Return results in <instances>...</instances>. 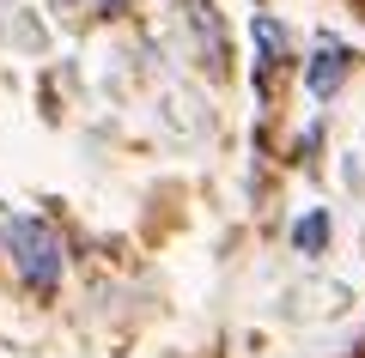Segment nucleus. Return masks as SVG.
I'll return each mask as SVG.
<instances>
[{
  "mask_svg": "<svg viewBox=\"0 0 365 358\" xmlns=\"http://www.w3.org/2000/svg\"><path fill=\"white\" fill-rule=\"evenodd\" d=\"M189 25H195L201 49H207V67L220 73V67H225V37H220V13H213V0H189Z\"/></svg>",
  "mask_w": 365,
  "mask_h": 358,
  "instance_id": "nucleus-3",
  "label": "nucleus"
},
{
  "mask_svg": "<svg viewBox=\"0 0 365 358\" xmlns=\"http://www.w3.org/2000/svg\"><path fill=\"white\" fill-rule=\"evenodd\" d=\"M359 6H365V0H359Z\"/></svg>",
  "mask_w": 365,
  "mask_h": 358,
  "instance_id": "nucleus-7",
  "label": "nucleus"
},
{
  "mask_svg": "<svg viewBox=\"0 0 365 358\" xmlns=\"http://www.w3.org/2000/svg\"><path fill=\"white\" fill-rule=\"evenodd\" d=\"M6 249H13L25 285L55 292V280H61V243H55V231L43 225V219H13V225H6Z\"/></svg>",
  "mask_w": 365,
  "mask_h": 358,
  "instance_id": "nucleus-1",
  "label": "nucleus"
},
{
  "mask_svg": "<svg viewBox=\"0 0 365 358\" xmlns=\"http://www.w3.org/2000/svg\"><path fill=\"white\" fill-rule=\"evenodd\" d=\"M329 231H335V225H329V213H304V219H299V231H292V243H299L304 256H317V249L329 243Z\"/></svg>",
  "mask_w": 365,
  "mask_h": 358,
  "instance_id": "nucleus-4",
  "label": "nucleus"
},
{
  "mask_svg": "<svg viewBox=\"0 0 365 358\" xmlns=\"http://www.w3.org/2000/svg\"><path fill=\"white\" fill-rule=\"evenodd\" d=\"M98 6H104V13H122V6H128V0H98Z\"/></svg>",
  "mask_w": 365,
  "mask_h": 358,
  "instance_id": "nucleus-6",
  "label": "nucleus"
},
{
  "mask_svg": "<svg viewBox=\"0 0 365 358\" xmlns=\"http://www.w3.org/2000/svg\"><path fill=\"white\" fill-rule=\"evenodd\" d=\"M347 67H353L347 43H323V49L311 55V73H304V91H311L317 103H329L341 85H347Z\"/></svg>",
  "mask_w": 365,
  "mask_h": 358,
  "instance_id": "nucleus-2",
  "label": "nucleus"
},
{
  "mask_svg": "<svg viewBox=\"0 0 365 358\" xmlns=\"http://www.w3.org/2000/svg\"><path fill=\"white\" fill-rule=\"evenodd\" d=\"M341 182H347V189L365 182V146H347V152H341Z\"/></svg>",
  "mask_w": 365,
  "mask_h": 358,
  "instance_id": "nucleus-5",
  "label": "nucleus"
}]
</instances>
